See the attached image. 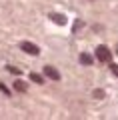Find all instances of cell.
<instances>
[{
	"instance_id": "1",
	"label": "cell",
	"mask_w": 118,
	"mask_h": 120,
	"mask_svg": "<svg viewBox=\"0 0 118 120\" xmlns=\"http://www.w3.org/2000/svg\"><path fill=\"white\" fill-rule=\"evenodd\" d=\"M20 48H22L24 52H28V54H32V56H38V54H40V48H38L36 44H32V42H22Z\"/></svg>"
},
{
	"instance_id": "2",
	"label": "cell",
	"mask_w": 118,
	"mask_h": 120,
	"mask_svg": "<svg viewBox=\"0 0 118 120\" xmlns=\"http://www.w3.org/2000/svg\"><path fill=\"white\" fill-rule=\"evenodd\" d=\"M96 58L100 60V62H108L110 60V50L106 46H98L96 48Z\"/></svg>"
},
{
	"instance_id": "3",
	"label": "cell",
	"mask_w": 118,
	"mask_h": 120,
	"mask_svg": "<svg viewBox=\"0 0 118 120\" xmlns=\"http://www.w3.org/2000/svg\"><path fill=\"white\" fill-rule=\"evenodd\" d=\"M44 74H46L50 80H60V72L54 68V66H44Z\"/></svg>"
},
{
	"instance_id": "4",
	"label": "cell",
	"mask_w": 118,
	"mask_h": 120,
	"mask_svg": "<svg viewBox=\"0 0 118 120\" xmlns=\"http://www.w3.org/2000/svg\"><path fill=\"white\" fill-rule=\"evenodd\" d=\"M50 18H52V22H56V24H66V16L64 14H50Z\"/></svg>"
},
{
	"instance_id": "5",
	"label": "cell",
	"mask_w": 118,
	"mask_h": 120,
	"mask_svg": "<svg viewBox=\"0 0 118 120\" xmlns=\"http://www.w3.org/2000/svg\"><path fill=\"white\" fill-rule=\"evenodd\" d=\"M80 62L88 66V64H92V62H94V58H92L90 54H86V52H84V54H80Z\"/></svg>"
},
{
	"instance_id": "6",
	"label": "cell",
	"mask_w": 118,
	"mask_h": 120,
	"mask_svg": "<svg viewBox=\"0 0 118 120\" xmlns=\"http://www.w3.org/2000/svg\"><path fill=\"white\" fill-rule=\"evenodd\" d=\"M26 82H22V80H16L14 82V90H18V92H26Z\"/></svg>"
},
{
	"instance_id": "7",
	"label": "cell",
	"mask_w": 118,
	"mask_h": 120,
	"mask_svg": "<svg viewBox=\"0 0 118 120\" xmlns=\"http://www.w3.org/2000/svg\"><path fill=\"white\" fill-rule=\"evenodd\" d=\"M30 80H32V82H36V84H42V82H44V78L42 76H40V74H30Z\"/></svg>"
},
{
	"instance_id": "8",
	"label": "cell",
	"mask_w": 118,
	"mask_h": 120,
	"mask_svg": "<svg viewBox=\"0 0 118 120\" xmlns=\"http://www.w3.org/2000/svg\"><path fill=\"white\" fill-rule=\"evenodd\" d=\"M92 96H94V98H104V90H94Z\"/></svg>"
},
{
	"instance_id": "9",
	"label": "cell",
	"mask_w": 118,
	"mask_h": 120,
	"mask_svg": "<svg viewBox=\"0 0 118 120\" xmlns=\"http://www.w3.org/2000/svg\"><path fill=\"white\" fill-rule=\"evenodd\" d=\"M110 70H112V74L118 78V64H110Z\"/></svg>"
},
{
	"instance_id": "10",
	"label": "cell",
	"mask_w": 118,
	"mask_h": 120,
	"mask_svg": "<svg viewBox=\"0 0 118 120\" xmlns=\"http://www.w3.org/2000/svg\"><path fill=\"white\" fill-rule=\"evenodd\" d=\"M8 70H10L12 74H20V70H18V68H14V66H8Z\"/></svg>"
},
{
	"instance_id": "11",
	"label": "cell",
	"mask_w": 118,
	"mask_h": 120,
	"mask_svg": "<svg viewBox=\"0 0 118 120\" xmlns=\"http://www.w3.org/2000/svg\"><path fill=\"white\" fill-rule=\"evenodd\" d=\"M0 90H2V92H4V94H10V90H8V88H6V86H4V84H0Z\"/></svg>"
}]
</instances>
